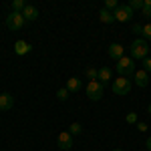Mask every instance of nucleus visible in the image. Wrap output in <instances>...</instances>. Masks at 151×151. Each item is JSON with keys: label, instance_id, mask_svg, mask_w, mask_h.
Instances as JSON below:
<instances>
[{"label": "nucleus", "instance_id": "f257e3e1", "mask_svg": "<svg viewBox=\"0 0 151 151\" xmlns=\"http://www.w3.org/2000/svg\"><path fill=\"white\" fill-rule=\"evenodd\" d=\"M129 52H131L133 60H143V58L149 57V42L143 40V38H135L129 47Z\"/></svg>", "mask_w": 151, "mask_h": 151}, {"label": "nucleus", "instance_id": "f03ea898", "mask_svg": "<svg viewBox=\"0 0 151 151\" xmlns=\"http://www.w3.org/2000/svg\"><path fill=\"white\" fill-rule=\"evenodd\" d=\"M117 73L119 77H129L135 73V60L131 57H123L121 60H117Z\"/></svg>", "mask_w": 151, "mask_h": 151}, {"label": "nucleus", "instance_id": "7ed1b4c3", "mask_svg": "<svg viewBox=\"0 0 151 151\" xmlns=\"http://www.w3.org/2000/svg\"><path fill=\"white\" fill-rule=\"evenodd\" d=\"M111 91H113L115 95H119V97L129 95V93H131V81H129L127 77H119V79H115V81H113Z\"/></svg>", "mask_w": 151, "mask_h": 151}, {"label": "nucleus", "instance_id": "20e7f679", "mask_svg": "<svg viewBox=\"0 0 151 151\" xmlns=\"http://www.w3.org/2000/svg\"><path fill=\"white\" fill-rule=\"evenodd\" d=\"M24 24H26V20H24L22 12H10L6 16V28L8 30H20Z\"/></svg>", "mask_w": 151, "mask_h": 151}, {"label": "nucleus", "instance_id": "39448f33", "mask_svg": "<svg viewBox=\"0 0 151 151\" xmlns=\"http://www.w3.org/2000/svg\"><path fill=\"white\" fill-rule=\"evenodd\" d=\"M103 91H105V87L99 81H89V85H87V97H89L91 101L103 99Z\"/></svg>", "mask_w": 151, "mask_h": 151}, {"label": "nucleus", "instance_id": "423d86ee", "mask_svg": "<svg viewBox=\"0 0 151 151\" xmlns=\"http://www.w3.org/2000/svg\"><path fill=\"white\" fill-rule=\"evenodd\" d=\"M113 16H115V22H129L133 16V10L129 8V4H119V8L113 10Z\"/></svg>", "mask_w": 151, "mask_h": 151}, {"label": "nucleus", "instance_id": "0eeeda50", "mask_svg": "<svg viewBox=\"0 0 151 151\" xmlns=\"http://www.w3.org/2000/svg\"><path fill=\"white\" fill-rule=\"evenodd\" d=\"M57 145L60 147V151H70V147H73V135H70L69 131H63V133H58Z\"/></svg>", "mask_w": 151, "mask_h": 151}, {"label": "nucleus", "instance_id": "6e6552de", "mask_svg": "<svg viewBox=\"0 0 151 151\" xmlns=\"http://www.w3.org/2000/svg\"><path fill=\"white\" fill-rule=\"evenodd\" d=\"M109 57L113 58V60H121L123 58V52H125V48H123V45L121 42H113L111 47H109Z\"/></svg>", "mask_w": 151, "mask_h": 151}, {"label": "nucleus", "instance_id": "1a4fd4ad", "mask_svg": "<svg viewBox=\"0 0 151 151\" xmlns=\"http://www.w3.org/2000/svg\"><path fill=\"white\" fill-rule=\"evenodd\" d=\"M22 16L26 22H32V20L38 18V8H36L35 4H26V8L22 10Z\"/></svg>", "mask_w": 151, "mask_h": 151}, {"label": "nucleus", "instance_id": "9d476101", "mask_svg": "<svg viewBox=\"0 0 151 151\" xmlns=\"http://www.w3.org/2000/svg\"><path fill=\"white\" fill-rule=\"evenodd\" d=\"M14 107V97L10 93H2L0 95V111H10Z\"/></svg>", "mask_w": 151, "mask_h": 151}, {"label": "nucleus", "instance_id": "9b49d317", "mask_svg": "<svg viewBox=\"0 0 151 151\" xmlns=\"http://www.w3.org/2000/svg\"><path fill=\"white\" fill-rule=\"evenodd\" d=\"M30 50H32V47H30V42H26V40H16V42H14V52L20 55V57H22V55H28Z\"/></svg>", "mask_w": 151, "mask_h": 151}, {"label": "nucleus", "instance_id": "f8f14e48", "mask_svg": "<svg viewBox=\"0 0 151 151\" xmlns=\"http://www.w3.org/2000/svg\"><path fill=\"white\" fill-rule=\"evenodd\" d=\"M135 85L137 87H147L149 85V73H145V70L141 69V70H135Z\"/></svg>", "mask_w": 151, "mask_h": 151}, {"label": "nucleus", "instance_id": "ddd939ff", "mask_svg": "<svg viewBox=\"0 0 151 151\" xmlns=\"http://www.w3.org/2000/svg\"><path fill=\"white\" fill-rule=\"evenodd\" d=\"M113 79V70L109 69V67H103V69H99V77H97V81L101 83V85H107V83Z\"/></svg>", "mask_w": 151, "mask_h": 151}, {"label": "nucleus", "instance_id": "4468645a", "mask_svg": "<svg viewBox=\"0 0 151 151\" xmlns=\"http://www.w3.org/2000/svg\"><path fill=\"white\" fill-rule=\"evenodd\" d=\"M81 89H83V81H81V79L70 77L69 81H67V91H69V93H79Z\"/></svg>", "mask_w": 151, "mask_h": 151}, {"label": "nucleus", "instance_id": "2eb2a0df", "mask_svg": "<svg viewBox=\"0 0 151 151\" xmlns=\"http://www.w3.org/2000/svg\"><path fill=\"white\" fill-rule=\"evenodd\" d=\"M99 18H101V22H103V24H113V22H115L113 12L107 10V8H101V12H99Z\"/></svg>", "mask_w": 151, "mask_h": 151}, {"label": "nucleus", "instance_id": "dca6fc26", "mask_svg": "<svg viewBox=\"0 0 151 151\" xmlns=\"http://www.w3.org/2000/svg\"><path fill=\"white\" fill-rule=\"evenodd\" d=\"M85 77H87L89 81H97V77H99V69H95V67H87V69H85Z\"/></svg>", "mask_w": 151, "mask_h": 151}, {"label": "nucleus", "instance_id": "f3484780", "mask_svg": "<svg viewBox=\"0 0 151 151\" xmlns=\"http://www.w3.org/2000/svg\"><path fill=\"white\" fill-rule=\"evenodd\" d=\"M24 8H26L24 0H12V12H22Z\"/></svg>", "mask_w": 151, "mask_h": 151}, {"label": "nucleus", "instance_id": "a211bd4d", "mask_svg": "<svg viewBox=\"0 0 151 151\" xmlns=\"http://www.w3.org/2000/svg\"><path fill=\"white\" fill-rule=\"evenodd\" d=\"M69 129H70L69 133L73 135V137H75V135H81V133H83V125H81V123H77V121H75V123H70Z\"/></svg>", "mask_w": 151, "mask_h": 151}, {"label": "nucleus", "instance_id": "6ab92c4d", "mask_svg": "<svg viewBox=\"0 0 151 151\" xmlns=\"http://www.w3.org/2000/svg\"><path fill=\"white\" fill-rule=\"evenodd\" d=\"M141 12H143V16L151 18V0H143V8H141Z\"/></svg>", "mask_w": 151, "mask_h": 151}, {"label": "nucleus", "instance_id": "aec40b11", "mask_svg": "<svg viewBox=\"0 0 151 151\" xmlns=\"http://www.w3.org/2000/svg\"><path fill=\"white\" fill-rule=\"evenodd\" d=\"M69 91H67V87H65V89H58L57 91V99L58 101H67V99H69Z\"/></svg>", "mask_w": 151, "mask_h": 151}, {"label": "nucleus", "instance_id": "412c9836", "mask_svg": "<svg viewBox=\"0 0 151 151\" xmlns=\"http://www.w3.org/2000/svg\"><path fill=\"white\" fill-rule=\"evenodd\" d=\"M141 36H143V40H151V22L143 26V32H141Z\"/></svg>", "mask_w": 151, "mask_h": 151}, {"label": "nucleus", "instance_id": "4be33fe9", "mask_svg": "<svg viewBox=\"0 0 151 151\" xmlns=\"http://www.w3.org/2000/svg\"><path fill=\"white\" fill-rule=\"evenodd\" d=\"M129 8L131 10H141L143 8V0H131L129 2Z\"/></svg>", "mask_w": 151, "mask_h": 151}, {"label": "nucleus", "instance_id": "5701e85b", "mask_svg": "<svg viewBox=\"0 0 151 151\" xmlns=\"http://www.w3.org/2000/svg\"><path fill=\"white\" fill-rule=\"evenodd\" d=\"M105 8H107V10H117V8H119V2H117V0H107V2H105Z\"/></svg>", "mask_w": 151, "mask_h": 151}, {"label": "nucleus", "instance_id": "b1692460", "mask_svg": "<svg viewBox=\"0 0 151 151\" xmlns=\"http://www.w3.org/2000/svg\"><path fill=\"white\" fill-rule=\"evenodd\" d=\"M125 121H127L129 125H135V123H139V121H137V113H127V115H125Z\"/></svg>", "mask_w": 151, "mask_h": 151}, {"label": "nucleus", "instance_id": "393cba45", "mask_svg": "<svg viewBox=\"0 0 151 151\" xmlns=\"http://www.w3.org/2000/svg\"><path fill=\"white\" fill-rule=\"evenodd\" d=\"M143 70H145V73H149V70H151V58L149 57L143 58Z\"/></svg>", "mask_w": 151, "mask_h": 151}, {"label": "nucleus", "instance_id": "a878e982", "mask_svg": "<svg viewBox=\"0 0 151 151\" xmlns=\"http://www.w3.org/2000/svg\"><path fill=\"white\" fill-rule=\"evenodd\" d=\"M133 32H135V35H141V32H143V24L135 22V24H133Z\"/></svg>", "mask_w": 151, "mask_h": 151}, {"label": "nucleus", "instance_id": "bb28decb", "mask_svg": "<svg viewBox=\"0 0 151 151\" xmlns=\"http://www.w3.org/2000/svg\"><path fill=\"white\" fill-rule=\"evenodd\" d=\"M137 129H139L141 133H143V131H147V123H137Z\"/></svg>", "mask_w": 151, "mask_h": 151}, {"label": "nucleus", "instance_id": "cd10ccee", "mask_svg": "<svg viewBox=\"0 0 151 151\" xmlns=\"http://www.w3.org/2000/svg\"><path fill=\"white\" fill-rule=\"evenodd\" d=\"M145 147H147V149L151 151V137H149V139H147V141H145Z\"/></svg>", "mask_w": 151, "mask_h": 151}, {"label": "nucleus", "instance_id": "c85d7f7f", "mask_svg": "<svg viewBox=\"0 0 151 151\" xmlns=\"http://www.w3.org/2000/svg\"><path fill=\"white\" fill-rule=\"evenodd\" d=\"M147 111H149V115H151V103H149V107H147Z\"/></svg>", "mask_w": 151, "mask_h": 151}, {"label": "nucleus", "instance_id": "c756f323", "mask_svg": "<svg viewBox=\"0 0 151 151\" xmlns=\"http://www.w3.org/2000/svg\"><path fill=\"white\" fill-rule=\"evenodd\" d=\"M113 151H125V149H113Z\"/></svg>", "mask_w": 151, "mask_h": 151}, {"label": "nucleus", "instance_id": "7c9ffc66", "mask_svg": "<svg viewBox=\"0 0 151 151\" xmlns=\"http://www.w3.org/2000/svg\"><path fill=\"white\" fill-rule=\"evenodd\" d=\"M149 52H151V45H149Z\"/></svg>", "mask_w": 151, "mask_h": 151}, {"label": "nucleus", "instance_id": "2f4dec72", "mask_svg": "<svg viewBox=\"0 0 151 151\" xmlns=\"http://www.w3.org/2000/svg\"><path fill=\"white\" fill-rule=\"evenodd\" d=\"M0 95H2V91H0Z\"/></svg>", "mask_w": 151, "mask_h": 151}]
</instances>
